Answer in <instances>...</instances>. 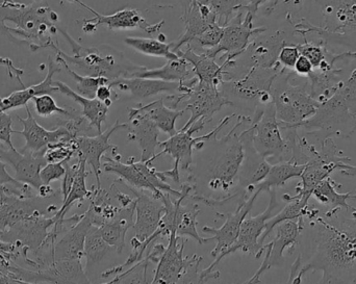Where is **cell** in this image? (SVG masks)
<instances>
[{
	"instance_id": "cell-1",
	"label": "cell",
	"mask_w": 356,
	"mask_h": 284,
	"mask_svg": "<svg viewBox=\"0 0 356 284\" xmlns=\"http://www.w3.org/2000/svg\"><path fill=\"white\" fill-rule=\"evenodd\" d=\"M305 221L312 229L311 256L293 277L302 283L307 273L322 272L316 284H351L356 281V208L326 210L309 206Z\"/></svg>"
},
{
	"instance_id": "cell-2",
	"label": "cell",
	"mask_w": 356,
	"mask_h": 284,
	"mask_svg": "<svg viewBox=\"0 0 356 284\" xmlns=\"http://www.w3.org/2000/svg\"><path fill=\"white\" fill-rule=\"evenodd\" d=\"M250 116H238V122L221 139L200 141L195 146L202 156L193 162L186 183L192 187L188 198L195 202L217 208L229 202L248 200L238 189V175L244 160V146L236 133L244 123L251 124Z\"/></svg>"
},
{
	"instance_id": "cell-3",
	"label": "cell",
	"mask_w": 356,
	"mask_h": 284,
	"mask_svg": "<svg viewBox=\"0 0 356 284\" xmlns=\"http://www.w3.org/2000/svg\"><path fill=\"white\" fill-rule=\"evenodd\" d=\"M6 22H12L16 28L8 27L14 43L29 46L31 51L52 49L58 52V42L54 39L58 33L70 42L73 39L62 27L58 26V16L51 10L47 0H33L29 6L14 8Z\"/></svg>"
},
{
	"instance_id": "cell-4",
	"label": "cell",
	"mask_w": 356,
	"mask_h": 284,
	"mask_svg": "<svg viewBox=\"0 0 356 284\" xmlns=\"http://www.w3.org/2000/svg\"><path fill=\"white\" fill-rule=\"evenodd\" d=\"M294 76V71L282 68L270 92L280 124L299 128L301 123L315 115L321 103L309 94L307 77L298 75L297 83H293Z\"/></svg>"
},
{
	"instance_id": "cell-5",
	"label": "cell",
	"mask_w": 356,
	"mask_h": 284,
	"mask_svg": "<svg viewBox=\"0 0 356 284\" xmlns=\"http://www.w3.org/2000/svg\"><path fill=\"white\" fill-rule=\"evenodd\" d=\"M60 56L69 66L79 71V74L93 77H106L111 81L118 78H129L146 70V67L136 65L127 60L121 52L113 47H81L76 54L69 56L58 49Z\"/></svg>"
},
{
	"instance_id": "cell-6",
	"label": "cell",
	"mask_w": 356,
	"mask_h": 284,
	"mask_svg": "<svg viewBox=\"0 0 356 284\" xmlns=\"http://www.w3.org/2000/svg\"><path fill=\"white\" fill-rule=\"evenodd\" d=\"M284 31H265L254 35L246 49L234 58L224 60V81L240 78L252 68H273L278 62L280 50L294 44Z\"/></svg>"
},
{
	"instance_id": "cell-7",
	"label": "cell",
	"mask_w": 356,
	"mask_h": 284,
	"mask_svg": "<svg viewBox=\"0 0 356 284\" xmlns=\"http://www.w3.org/2000/svg\"><path fill=\"white\" fill-rule=\"evenodd\" d=\"M299 129L318 144L334 137L348 139L356 131V115L337 90L330 99L320 104L314 116L301 123Z\"/></svg>"
},
{
	"instance_id": "cell-8",
	"label": "cell",
	"mask_w": 356,
	"mask_h": 284,
	"mask_svg": "<svg viewBox=\"0 0 356 284\" xmlns=\"http://www.w3.org/2000/svg\"><path fill=\"white\" fill-rule=\"evenodd\" d=\"M282 69L280 64L273 68H252L240 78L223 81L220 90L232 106L254 112L259 106L272 102L270 91Z\"/></svg>"
},
{
	"instance_id": "cell-9",
	"label": "cell",
	"mask_w": 356,
	"mask_h": 284,
	"mask_svg": "<svg viewBox=\"0 0 356 284\" xmlns=\"http://www.w3.org/2000/svg\"><path fill=\"white\" fill-rule=\"evenodd\" d=\"M236 116V114H232L230 116L225 117L211 133H207L202 137H193L195 133L202 131L203 127L207 123V121L199 120L186 131L180 129L177 131V135H172L166 141L160 142V147H162L163 150L160 153H156L154 158L156 160L160 156L168 154L175 160V166L171 170L163 171V172L159 171V174L162 177L163 181L167 183V179H170L173 183H179L180 185L181 181H180L179 169L184 172H188L190 170L193 165V154H194V148L196 143H198L199 141L207 142L216 139L220 131Z\"/></svg>"
},
{
	"instance_id": "cell-10",
	"label": "cell",
	"mask_w": 356,
	"mask_h": 284,
	"mask_svg": "<svg viewBox=\"0 0 356 284\" xmlns=\"http://www.w3.org/2000/svg\"><path fill=\"white\" fill-rule=\"evenodd\" d=\"M250 129L253 147L259 156L266 160L271 158L276 164L286 162V144L273 101L255 110Z\"/></svg>"
},
{
	"instance_id": "cell-11",
	"label": "cell",
	"mask_w": 356,
	"mask_h": 284,
	"mask_svg": "<svg viewBox=\"0 0 356 284\" xmlns=\"http://www.w3.org/2000/svg\"><path fill=\"white\" fill-rule=\"evenodd\" d=\"M350 162L351 158L343 154L332 137L320 142L317 153L305 165L300 176L301 183L296 187V195L311 199L314 190L319 183Z\"/></svg>"
},
{
	"instance_id": "cell-12",
	"label": "cell",
	"mask_w": 356,
	"mask_h": 284,
	"mask_svg": "<svg viewBox=\"0 0 356 284\" xmlns=\"http://www.w3.org/2000/svg\"><path fill=\"white\" fill-rule=\"evenodd\" d=\"M171 108L177 110L180 103L184 104V110L191 112L190 119L184 125L181 131L190 128L199 120H213L216 112H220L224 106H232V102L222 94L220 87L198 81L186 93L171 96Z\"/></svg>"
},
{
	"instance_id": "cell-13",
	"label": "cell",
	"mask_w": 356,
	"mask_h": 284,
	"mask_svg": "<svg viewBox=\"0 0 356 284\" xmlns=\"http://www.w3.org/2000/svg\"><path fill=\"white\" fill-rule=\"evenodd\" d=\"M3 274L35 284H93L88 278L81 260H56L41 270H26L10 262Z\"/></svg>"
},
{
	"instance_id": "cell-14",
	"label": "cell",
	"mask_w": 356,
	"mask_h": 284,
	"mask_svg": "<svg viewBox=\"0 0 356 284\" xmlns=\"http://www.w3.org/2000/svg\"><path fill=\"white\" fill-rule=\"evenodd\" d=\"M56 217H33L25 219L0 233V241L13 244L20 250L21 256L27 266L33 267L29 254L35 253L49 237L50 231L56 224Z\"/></svg>"
},
{
	"instance_id": "cell-15",
	"label": "cell",
	"mask_w": 356,
	"mask_h": 284,
	"mask_svg": "<svg viewBox=\"0 0 356 284\" xmlns=\"http://www.w3.org/2000/svg\"><path fill=\"white\" fill-rule=\"evenodd\" d=\"M254 17V15L241 8L224 26L223 35L217 47L202 50L201 52H204L215 60L220 53H223L220 58L221 60L238 56L246 49L254 35L267 31L266 27L253 26Z\"/></svg>"
},
{
	"instance_id": "cell-16",
	"label": "cell",
	"mask_w": 356,
	"mask_h": 284,
	"mask_svg": "<svg viewBox=\"0 0 356 284\" xmlns=\"http://www.w3.org/2000/svg\"><path fill=\"white\" fill-rule=\"evenodd\" d=\"M270 201L268 208L265 212L252 218L245 219L241 225L240 233H238V239L234 242L232 247L228 248L225 252L215 258L213 262H211L207 269L215 270L216 267L219 262L229 254L236 253V251L243 252V253L251 254L254 256L257 260L261 258V254L265 251L264 246L259 245V237L265 231L266 223L273 217L274 210L278 208L277 195L276 190H271L269 192Z\"/></svg>"
},
{
	"instance_id": "cell-17",
	"label": "cell",
	"mask_w": 356,
	"mask_h": 284,
	"mask_svg": "<svg viewBox=\"0 0 356 284\" xmlns=\"http://www.w3.org/2000/svg\"><path fill=\"white\" fill-rule=\"evenodd\" d=\"M307 221L305 218L299 220L284 221L274 228L275 237L265 248V258L263 264L259 267L254 275L246 281L245 284H261V278L270 269L282 267L284 262V253L286 249L291 252L294 251L295 248L299 244L301 233L305 231Z\"/></svg>"
},
{
	"instance_id": "cell-18",
	"label": "cell",
	"mask_w": 356,
	"mask_h": 284,
	"mask_svg": "<svg viewBox=\"0 0 356 284\" xmlns=\"http://www.w3.org/2000/svg\"><path fill=\"white\" fill-rule=\"evenodd\" d=\"M58 208L46 198L35 195L31 198L18 197L10 194H0V233L8 231L20 221L33 217H52Z\"/></svg>"
},
{
	"instance_id": "cell-19",
	"label": "cell",
	"mask_w": 356,
	"mask_h": 284,
	"mask_svg": "<svg viewBox=\"0 0 356 284\" xmlns=\"http://www.w3.org/2000/svg\"><path fill=\"white\" fill-rule=\"evenodd\" d=\"M71 3L79 4L83 6L86 10L94 15V18L85 19L83 21V31L86 33H93L97 31L98 26L108 27L111 31H127V29L141 28L146 33H156L161 31L164 21L159 23H148L145 18L142 17L139 10L136 8H124V10H118L113 15H102L97 10H93L91 6L83 3L81 0H67Z\"/></svg>"
},
{
	"instance_id": "cell-20",
	"label": "cell",
	"mask_w": 356,
	"mask_h": 284,
	"mask_svg": "<svg viewBox=\"0 0 356 284\" xmlns=\"http://www.w3.org/2000/svg\"><path fill=\"white\" fill-rule=\"evenodd\" d=\"M127 123L116 121L112 127L106 129L104 133H98L95 137L81 135V137L74 139L75 146H76V156L83 158L88 166H90V168L93 170L96 178L95 187L97 189L102 187V181H100V175L102 173V158L108 151L112 152L114 156H116V158L119 156V154H117L118 148L110 143V137H112L115 131H119V129H127Z\"/></svg>"
},
{
	"instance_id": "cell-21",
	"label": "cell",
	"mask_w": 356,
	"mask_h": 284,
	"mask_svg": "<svg viewBox=\"0 0 356 284\" xmlns=\"http://www.w3.org/2000/svg\"><path fill=\"white\" fill-rule=\"evenodd\" d=\"M177 233L173 231L169 237V244L165 248L158 262L154 279L150 284H177L188 267L196 260L197 256H184V251L188 239L181 237L178 244Z\"/></svg>"
},
{
	"instance_id": "cell-22",
	"label": "cell",
	"mask_w": 356,
	"mask_h": 284,
	"mask_svg": "<svg viewBox=\"0 0 356 284\" xmlns=\"http://www.w3.org/2000/svg\"><path fill=\"white\" fill-rule=\"evenodd\" d=\"M46 150L37 153L31 152H21L16 148L3 149L0 147V160L6 165L12 167L15 171L17 181L31 185L38 192L43 187L40 172L47 162L45 160Z\"/></svg>"
},
{
	"instance_id": "cell-23",
	"label": "cell",
	"mask_w": 356,
	"mask_h": 284,
	"mask_svg": "<svg viewBox=\"0 0 356 284\" xmlns=\"http://www.w3.org/2000/svg\"><path fill=\"white\" fill-rule=\"evenodd\" d=\"M129 189L136 195V219L133 228L135 229V237L141 243L149 242L154 244L152 235H154L160 226L161 220L165 212V204L163 200L154 197L146 192Z\"/></svg>"
},
{
	"instance_id": "cell-24",
	"label": "cell",
	"mask_w": 356,
	"mask_h": 284,
	"mask_svg": "<svg viewBox=\"0 0 356 284\" xmlns=\"http://www.w3.org/2000/svg\"><path fill=\"white\" fill-rule=\"evenodd\" d=\"M127 123V141L136 142L141 149V162L154 164L156 150L160 146V129L154 121L138 106L129 110Z\"/></svg>"
},
{
	"instance_id": "cell-25",
	"label": "cell",
	"mask_w": 356,
	"mask_h": 284,
	"mask_svg": "<svg viewBox=\"0 0 356 284\" xmlns=\"http://www.w3.org/2000/svg\"><path fill=\"white\" fill-rule=\"evenodd\" d=\"M182 6L181 20L184 23V33L172 43V51L181 49L193 39L204 33L211 24L218 22V17L209 3L199 0H179ZM219 23V22H218Z\"/></svg>"
},
{
	"instance_id": "cell-26",
	"label": "cell",
	"mask_w": 356,
	"mask_h": 284,
	"mask_svg": "<svg viewBox=\"0 0 356 284\" xmlns=\"http://www.w3.org/2000/svg\"><path fill=\"white\" fill-rule=\"evenodd\" d=\"M259 194L254 192L248 200L240 202L236 206L234 212H229L225 216V222L223 223L220 228H213V227L203 226L202 231L204 233L213 235L209 237L211 241H216V247L211 251V256L213 258H217L225 252L228 248L234 245V242L238 239V233H240L241 225L243 221L248 216L250 210L254 206L255 200L259 197Z\"/></svg>"
},
{
	"instance_id": "cell-27",
	"label": "cell",
	"mask_w": 356,
	"mask_h": 284,
	"mask_svg": "<svg viewBox=\"0 0 356 284\" xmlns=\"http://www.w3.org/2000/svg\"><path fill=\"white\" fill-rule=\"evenodd\" d=\"M25 110H26V118L16 116L19 122L22 124V131H14V133L21 135L25 139V146L20 150L21 152L37 153V152L47 150L48 146L58 143L62 140L75 139L65 127L56 126L52 131L44 128L37 122L29 106H25Z\"/></svg>"
},
{
	"instance_id": "cell-28",
	"label": "cell",
	"mask_w": 356,
	"mask_h": 284,
	"mask_svg": "<svg viewBox=\"0 0 356 284\" xmlns=\"http://www.w3.org/2000/svg\"><path fill=\"white\" fill-rule=\"evenodd\" d=\"M47 74L41 83L13 92L8 97H0V112H8V110L15 108H25L29 106V102L37 96L58 93V89L54 85V76L56 73L62 71V66L58 62H54L49 56L47 60Z\"/></svg>"
},
{
	"instance_id": "cell-29",
	"label": "cell",
	"mask_w": 356,
	"mask_h": 284,
	"mask_svg": "<svg viewBox=\"0 0 356 284\" xmlns=\"http://www.w3.org/2000/svg\"><path fill=\"white\" fill-rule=\"evenodd\" d=\"M91 218L87 212L83 214L81 220L66 231L56 241L54 247V260H75L83 258L86 237L92 228Z\"/></svg>"
},
{
	"instance_id": "cell-30",
	"label": "cell",
	"mask_w": 356,
	"mask_h": 284,
	"mask_svg": "<svg viewBox=\"0 0 356 284\" xmlns=\"http://www.w3.org/2000/svg\"><path fill=\"white\" fill-rule=\"evenodd\" d=\"M106 162L104 164V171L106 173L117 175L121 183H124L127 187H134L140 191L149 192L154 197L162 200L163 196L166 193L158 191L152 187L142 171L140 162H135L131 158L127 162H121V158H111L104 156Z\"/></svg>"
},
{
	"instance_id": "cell-31",
	"label": "cell",
	"mask_w": 356,
	"mask_h": 284,
	"mask_svg": "<svg viewBox=\"0 0 356 284\" xmlns=\"http://www.w3.org/2000/svg\"><path fill=\"white\" fill-rule=\"evenodd\" d=\"M110 85L120 92H127L131 94V97L146 99L159 94H172L178 92L179 83L160 81V79L142 78V77H129V78H118L111 81Z\"/></svg>"
},
{
	"instance_id": "cell-32",
	"label": "cell",
	"mask_w": 356,
	"mask_h": 284,
	"mask_svg": "<svg viewBox=\"0 0 356 284\" xmlns=\"http://www.w3.org/2000/svg\"><path fill=\"white\" fill-rule=\"evenodd\" d=\"M135 214L136 199L133 203L122 208L113 220L98 227L104 241L117 252V254L122 253L125 248V237H127V231L135 224V220H134Z\"/></svg>"
},
{
	"instance_id": "cell-33",
	"label": "cell",
	"mask_w": 356,
	"mask_h": 284,
	"mask_svg": "<svg viewBox=\"0 0 356 284\" xmlns=\"http://www.w3.org/2000/svg\"><path fill=\"white\" fill-rule=\"evenodd\" d=\"M180 58L188 60L193 69L195 76L199 81L220 87L224 81V68L218 64L215 58L205 54L204 52H196L191 48L186 50H178L175 52Z\"/></svg>"
},
{
	"instance_id": "cell-34",
	"label": "cell",
	"mask_w": 356,
	"mask_h": 284,
	"mask_svg": "<svg viewBox=\"0 0 356 284\" xmlns=\"http://www.w3.org/2000/svg\"><path fill=\"white\" fill-rule=\"evenodd\" d=\"M54 85L58 89V93L70 98L73 101L76 102L79 106H81L83 108L81 115L89 121L90 125L93 128H96L98 133H102V124L106 122L110 106H106V103L100 101L97 98L90 99V98L79 95L77 92L71 89L69 85L62 83V81H54Z\"/></svg>"
},
{
	"instance_id": "cell-35",
	"label": "cell",
	"mask_w": 356,
	"mask_h": 284,
	"mask_svg": "<svg viewBox=\"0 0 356 284\" xmlns=\"http://www.w3.org/2000/svg\"><path fill=\"white\" fill-rule=\"evenodd\" d=\"M284 201L286 202V206L284 210L272 217L267 223H266L265 231L261 237H259V245H265L266 239L274 231V228L280 223L284 221L299 220L301 218H305L309 212V198L299 197V196H291L289 194H284L282 197Z\"/></svg>"
},
{
	"instance_id": "cell-36",
	"label": "cell",
	"mask_w": 356,
	"mask_h": 284,
	"mask_svg": "<svg viewBox=\"0 0 356 284\" xmlns=\"http://www.w3.org/2000/svg\"><path fill=\"white\" fill-rule=\"evenodd\" d=\"M164 101V99H158L148 104H138L137 106L154 121L160 131L172 137L177 133V121L186 110H173L168 108Z\"/></svg>"
},
{
	"instance_id": "cell-37",
	"label": "cell",
	"mask_w": 356,
	"mask_h": 284,
	"mask_svg": "<svg viewBox=\"0 0 356 284\" xmlns=\"http://www.w3.org/2000/svg\"><path fill=\"white\" fill-rule=\"evenodd\" d=\"M305 165L293 164V162H278L273 165L269 173L261 183L255 187L254 192L261 194L263 192L269 193L271 190L282 187L293 178H300L305 170Z\"/></svg>"
},
{
	"instance_id": "cell-38",
	"label": "cell",
	"mask_w": 356,
	"mask_h": 284,
	"mask_svg": "<svg viewBox=\"0 0 356 284\" xmlns=\"http://www.w3.org/2000/svg\"><path fill=\"white\" fill-rule=\"evenodd\" d=\"M192 73L193 69L191 65L188 64V60L179 56L177 60H167L166 64L161 68L150 69V70L146 69L142 72L137 73L134 77L182 83V81L190 78V75Z\"/></svg>"
},
{
	"instance_id": "cell-39",
	"label": "cell",
	"mask_w": 356,
	"mask_h": 284,
	"mask_svg": "<svg viewBox=\"0 0 356 284\" xmlns=\"http://www.w3.org/2000/svg\"><path fill=\"white\" fill-rule=\"evenodd\" d=\"M77 160L79 162V171H77L76 176H75L68 196L62 202V208L54 215L56 221L65 219L67 212L74 206L75 202H83L87 198L90 199V197H91L92 191H89L87 189V183H86V179H87L88 175H89V172L87 171V162H86L83 158H79V156H77Z\"/></svg>"
},
{
	"instance_id": "cell-40",
	"label": "cell",
	"mask_w": 356,
	"mask_h": 284,
	"mask_svg": "<svg viewBox=\"0 0 356 284\" xmlns=\"http://www.w3.org/2000/svg\"><path fill=\"white\" fill-rule=\"evenodd\" d=\"M341 187L342 185L337 183L332 177H328L314 190L312 197L315 198L322 206H326L327 210L350 208L348 200L351 199L353 193H339L338 189H341Z\"/></svg>"
},
{
	"instance_id": "cell-41",
	"label": "cell",
	"mask_w": 356,
	"mask_h": 284,
	"mask_svg": "<svg viewBox=\"0 0 356 284\" xmlns=\"http://www.w3.org/2000/svg\"><path fill=\"white\" fill-rule=\"evenodd\" d=\"M124 43L138 52L145 56L165 58L168 60H177L179 58L172 51V43L168 44L161 40L150 39V37H127Z\"/></svg>"
},
{
	"instance_id": "cell-42",
	"label": "cell",
	"mask_w": 356,
	"mask_h": 284,
	"mask_svg": "<svg viewBox=\"0 0 356 284\" xmlns=\"http://www.w3.org/2000/svg\"><path fill=\"white\" fill-rule=\"evenodd\" d=\"M111 251H113V248L104 241L98 227L92 226L86 237L85 250H83V256L87 260L88 270L100 264V262L104 260Z\"/></svg>"
},
{
	"instance_id": "cell-43",
	"label": "cell",
	"mask_w": 356,
	"mask_h": 284,
	"mask_svg": "<svg viewBox=\"0 0 356 284\" xmlns=\"http://www.w3.org/2000/svg\"><path fill=\"white\" fill-rule=\"evenodd\" d=\"M56 62L74 79L76 83L77 93L83 97L90 98V99L96 98V92H97L98 87L100 85H110L111 83L110 79L106 78V77H93L79 74L76 71L73 70L60 56H56Z\"/></svg>"
},
{
	"instance_id": "cell-44",
	"label": "cell",
	"mask_w": 356,
	"mask_h": 284,
	"mask_svg": "<svg viewBox=\"0 0 356 284\" xmlns=\"http://www.w3.org/2000/svg\"><path fill=\"white\" fill-rule=\"evenodd\" d=\"M150 260L147 256L134 265L127 270L123 271L120 274L116 275L114 278L108 283L102 284H150L148 278V268H149Z\"/></svg>"
},
{
	"instance_id": "cell-45",
	"label": "cell",
	"mask_w": 356,
	"mask_h": 284,
	"mask_svg": "<svg viewBox=\"0 0 356 284\" xmlns=\"http://www.w3.org/2000/svg\"><path fill=\"white\" fill-rule=\"evenodd\" d=\"M33 102L35 112H37L38 116L42 117V118H48V117H51L54 114H58L64 117V118L70 119L81 114V112H77L76 110H73V108L58 106L56 100L52 98L51 95H48V94L33 98Z\"/></svg>"
},
{
	"instance_id": "cell-46",
	"label": "cell",
	"mask_w": 356,
	"mask_h": 284,
	"mask_svg": "<svg viewBox=\"0 0 356 284\" xmlns=\"http://www.w3.org/2000/svg\"><path fill=\"white\" fill-rule=\"evenodd\" d=\"M202 260L201 256H197L196 260L188 267L177 284H209V281L219 279L221 276L220 271L209 270L207 268L199 270V266Z\"/></svg>"
},
{
	"instance_id": "cell-47",
	"label": "cell",
	"mask_w": 356,
	"mask_h": 284,
	"mask_svg": "<svg viewBox=\"0 0 356 284\" xmlns=\"http://www.w3.org/2000/svg\"><path fill=\"white\" fill-rule=\"evenodd\" d=\"M224 26H222L218 22L213 23L204 33L193 39L186 46L196 52H201L202 50L217 47L218 44L221 41Z\"/></svg>"
},
{
	"instance_id": "cell-48",
	"label": "cell",
	"mask_w": 356,
	"mask_h": 284,
	"mask_svg": "<svg viewBox=\"0 0 356 284\" xmlns=\"http://www.w3.org/2000/svg\"><path fill=\"white\" fill-rule=\"evenodd\" d=\"M245 0H209V4L218 17V22L225 26L234 14L244 6Z\"/></svg>"
},
{
	"instance_id": "cell-49",
	"label": "cell",
	"mask_w": 356,
	"mask_h": 284,
	"mask_svg": "<svg viewBox=\"0 0 356 284\" xmlns=\"http://www.w3.org/2000/svg\"><path fill=\"white\" fill-rule=\"evenodd\" d=\"M65 173H66V167L64 162H48L42 168L40 177L43 185H49L52 181L63 179Z\"/></svg>"
},
{
	"instance_id": "cell-50",
	"label": "cell",
	"mask_w": 356,
	"mask_h": 284,
	"mask_svg": "<svg viewBox=\"0 0 356 284\" xmlns=\"http://www.w3.org/2000/svg\"><path fill=\"white\" fill-rule=\"evenodd\" d=\"M23 6L24 3L17 0H0V35L8 37L10 41L14 42V39L8 31V25L6 24V19L14 8H21Z\"/></svg>"
},
{
	"instance_id": "cell-51",
	"label": "cell",
	"mask_w": 356,
	"mask_h": 284,
	"mask_svg": "<svg viewBox=\"0 0 356 284\" xmlns=\"http://www.w3.org/2000/svg\"><path fill=\"white\" fill-rule=\"evenodd\" d=\"M300 56V51L297 47V44H290V45L284 46L280 50V56H278V62L282 68L293 70Z\"/></svg>"
},
{
	"instance_id": "cell-52",
	"label": "cell",
	"mask_w": 356,
	"mask_h": 284,
	"mask_svg": "<svg viewBox=\"0 0 356 284\" xmlns=\"http://www.w3.org/2000/svg\"><path fill=\"white\" fill-rule=\"evenodd\" d=\"M13 120L10 115L6 112H0V142L6 144L8 148H15L12 143Z\"/></svg>"
},
{
	"instance_id": "cell-53",
	"label": "cell",
	"mask_w": 356,
	"mask_h": 284,
	"mask_svg": "<svg viewBox=\"0 0 356 284\" xmlns=\"http://www.w3.org/2000/svg\"><path fill=\"white\" fill-rule=\"evenodd\" d=\"M96 98L106 103V106H111L113 102L119 99V94L110 85H104L98 87L97 92H96Z\"/></svg>"
},
{
	"instance_id": "cell-54",
	"label": "cell",
	"mask_w": 356,
	"mask_h": 284,
	"mask_svg": "<svg viewBox=\"0 0 356 284\" xmlns=\"http://www.w3.org/2000/svg\"><path fill=\"white\" fill-rule=\"evenodd\" d=\"M313 70V65L309 62V58L303 56H299L298 60H297L294 69H293V71H294L297 75L303 77H307Z\"/></svg>"
},
{
	"instance_id": "cell-55",
	"label": "cell",
	"mask_w": 356,
	"mask_h": 284,
	"mask_svg": "<svg viewBox=\"0 0 356 284\" xmlns=\"http://www.w3.org/2000/svg\"><path fill=\"white\" fill-rule=\"evenodd\" d=\"M6 165L0 160V185H20L21 183L17 181L14 177L8 174V171L6 170Z\"/></svg>"
},
{
	"instance_id": "cell-56",
	"label": "cell",
	"mask_w": 356,
	"mask_h": 284,
	"mask_svg": "<svg viewBox=\"0 0 356 284\" xmlns=\"http://www.w3.org/2000/svg\"><path fill=\"white\" fill-rule=\"evenodd\" d=\"M245 1H246V0H245ZM247 1H248V3L243 6V8H244L246 12H251V14L255 16L257 10L261 8V6H263V4H265L266 2L269 1V0H247Z\"/></svg>"
},
{
	"instance_id": "cell-57",
	"label": "cell",
	"mask_w": 356,
	"mask_h": 284,
	"mask_svg": "<svg viewBox=\"0 0 356 284\" xmlns=\"http://www.w3.org/2000/svg\"><path fill=\"white\" fill-rule=\"evenodd\" d=\"M301 266H302V256L299 254L298 258H296L294 264L291 267L290 274H289L288 281H286V284H292L293 277L300 270Z\"/></svg>"
},
{
	"instance_id": "cell-58",
	"label": "cell",
	"mask_w": 356,
	"mask_h": 284,
	"mask_svg": "<svg viewBox=\"0 0 356 284\" xmlns=\"http://www.w3.org/2000/svg\"><path fill=\"white\" fill-rule=\"evenodd\" d=\"M0 284H35L26 283V281H20V279L12 278V277L8 276V275L3 274L0 272Z\"/></svg>"
},
{
	"instance_id": "cell-59",
	"label": "cell",
	"mask_w": 356,
	"mask_h": 284,
	"mask_svg": "<svg viewBox=\"0 0 356 284\" xmlns=\"http://www.w3.org/2000/svg\"><path fill=\"white\" fill-rule=\"evenodd\" d=\"M341 174L347 177H355L356 178V166L351 164H346L341 169Z\"/></svg>"
},
{
	"instance_id": "cell-60",
	"label": "cell",
	"mask_w": 356,
	"mask_h": 284,
	"mask_svg": "<svg viewBox=\"0 0 356 284\" xmlns=\"http://www.w3.org/2000/svg\"><path fill=\"white\" fill-rule=\"evenodd\" d=\"M4 192L6 194H10V187H8V185H0V194L4 193Z\"/></svg>"
},
{
	"instance_id": "cell-61",
	"label": "cell",
	"mask_w": 356,
	"mask_h": 284,
	"mask_svg": "<svg viewBox=\"0 0 356 284\" xmlns=\"http://www.w3.org/2000/svg\"><path fill=\"white\" fill-rule=\"evenodd\" d=\"M351 199L356 200V191L355 192V193H353V195H351Z\"/></svg>"
},
{
	"instance_id": "cell-62",
	"label": "cell",
	"mask_w": 356,
	"mask_h": 284,
	"mask_svg": "<svg viewBox=\"0 0 356 284\" xmlns=\"http://www.w3.org/2000/svg\"><path fill=\"white\" fill-rule=\"evenodd\" d=\"M199 1L203 2V3H209V0H199Z\"/></svg>"
},
{
	"instance_id": "cell-63",
	"label": "cell",
	"mask_w": 356,
	"mask_h": 284,
	"mask_svg": "<svg viewBox=\"0 0 356 284\" xmlns=\"http://www.w3.org/2000/svg\"><path fill=\"white\" fill-rule=\"evenodd\" d=\"M243 284H244V283H243Z\"/></svg>"
}]
</instances>
